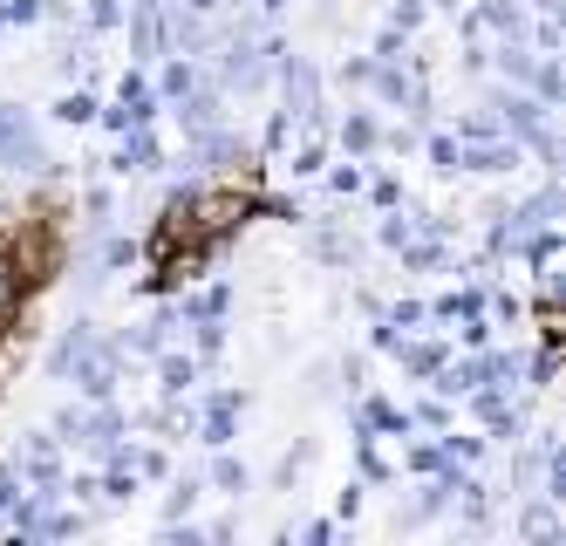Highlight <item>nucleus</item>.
Masks as SVG:
<instances>
[{"label":"nucleus","instance_id":"nucleus-12","mask_svg":"<svg viewBox=\"0 0 566 546\" xmlns=\"http://www.w3.org/2000/svg\"><path fill=\"white\" fill-rule=\"evenodd\" d=\"M191 499H198V478H178V492H171V512H191Z\"/></svg>","mask_w":566,"mask_h":546},{"label":"nucleus","instance_id":"nucleus-2","mask_svg":"<svg viewBox=\"0 0 566 546\" xmlns=\"http://www.w3.org/2000/svg\"><path fill=\"white\" fill-rule=\"evenodd\" d=\"M280 89H287V110L301 123H321V82H314V69H307L301 55L280 62Z\"/></svg>","mask_w":566,"mask_h":546},{"label":"nucleus","instance_id":"nucleus-11","mask_svg":"<svg viewBox=\"0 0 566 546\" xmlns=\"http://www.w3.org/2000/svg\"><path fill=\"white\" fill-rule=\"evenodd\" d=\"M505 76H519V82L532 76V55H526V48H505Z\"/></svg>","mask_w":566,"mask_h":546},{"label":"nucleus","instance_id":"nucleus-3","mask_svg":"<svg viewBox=\"0 0 566 546\" xmlns=\"http://www.w3.org/2000/svg\"><path fill=\"white\" fill-rule=\"evenodd\" d=\"M226 76H232V82H246V89H253V82L266 76V62H260V48H253V41H232V55H226Z\"/></svg>","mask_w":566,"mask_h":546},{"label":"nucleus","instance_id":"nucleus-1","mask_svg":"<svg viewBox=\"0 0 566 546\" xmlns=\"http://www.w3.org/2000/svg\"><path fill=\"white\" fill-rule=\"evenodd\" d=\"M0 164H14V171H41V164H48L35 123L21 117L14 103H0Z\"/></svg>","mask_w":566,"mask_h":546},{"label":"nucleus","instance_id":"nucleus-5","mask_svg":"<svg viewBox=\"0 0 566 546\" xmlns=\"http://www.w3.org/2000/svg\"><path fill=\"white\" fill-rule=\"evenodd\" d=\"M123 137H130V130H123ZM151 164H157L151 137H130V144H123V171H151Z\"/></svg>","mask_w":566,"mask_h":546},{"label":"nucleus","instance_id":"nucleus-6","mask_svg":"<svg viewBox=\"0 0 566 546\" xmlns=\"http://www.w3.org/2000/svg\"><path fill=\"white\" fill-rule=\"evenodd\" d=\"M55 117H62V123H89V117H96V103H89V96H62V103H55Z\"/></svg>","mask_w":566,"mask_h":546},{"label":"nucleus","instance_id":"nucleus-13","mask_svg":"<svg viewBox=\"0 0 566 546\" xmlns=\"http://www.w3.org/2000/svg\"><path fill=\"white\" fill-rule=\"evenodd\" d=\"M21 492H14V471H0V506H14Z\"/></svg>","mask_w":566,"mask_h":546},{"label":"nucleus","instance_id":"nucleus-4","mask_svg":"<svg viewBox=\"0 0 566 546\" xmlns=\"http://www.w3.org/2000/svg\"><path fill=\"white\" fill-rule=\"evenodd\" d=\"M185 123H191V130H212V123H219V96H212V89H198V96L185 103Z\"/></svg>","mask_w":566,"mask_h":546},{"label":"nucleus","instance_id":"nucleus-15","mask_svg":"<svg viewBox=\"0 0 566 546\" xmlns=\"http://www.w3.org/2000/svg\"><path fill=\"white\" fill-rule=\"evenodd\" d=\"M444 7H457V0H444Z\"/></svg>","mask_w":566,"mask_h":546},{"label":"nucleus","instance_id":"nucleus-14","mask_svg":"<svg viewBox=\"0 0 566 546\" xmlns=\"http://www.w3.org/2000/svg\"><path fill=\"white\" fill-rule=\"evenodd\" d=\"M191 7H212V0H191Z\"/></svg>","mask_w":566,"mask_h":546},{"label":"nucleus","instance_id":"nucleus-8","mask_svg":"<svg viewBox=\"0 0 566 546\" xmlns=\"http://www.w3.org/2000/svg\"><path fill=\"white\" fill-rule=\"evenodd\" d=\"M526 533H532V540H553V512L532 506V512H526Z\"/></svg>","mask_w":566,"mask_h":546},{"label":"nucleus","instance_id":"nucleus-9","mask_svg":"<svg viewBox=\"0 0 566 546\" xmlns=\"http://www.w3.org/2000/svg\"><path fill=\"white\" fill-rule=\"evenodd\" d=\"M212 478H219V485H226V492H246V471L232 465V458H219V471H212Z\"/></svg>","mask_w":566,"mask_h":546},{"label":"nucleus","instance_id":"nucleus-7","mask_svg":"<svg viewBox=\"0 0 566 546\" xmlns=\"http://www.w3.org/2000/svg\"><path fill=\"white\" fill-rule=\"evenodd\" d=\"M164 390H191V362H178V355L164 362Z\"/></svg>","mask_w":566,"mask_h":546},{"label":"nucleus","instance_id":"nucleus-10","mask_svg":"<svg viewBox=\"0 0 566 546\" xmlns=\"http://www.w3.org/2000/svg\"><path fill=\"white\" fill-rule=\"evenodd\" d=\"M430 157H437V171H457V157H464V151H457L451 137H437V144H430Z\"/></svg>","mask_w":566,"mask_h":546}]
</instances>
